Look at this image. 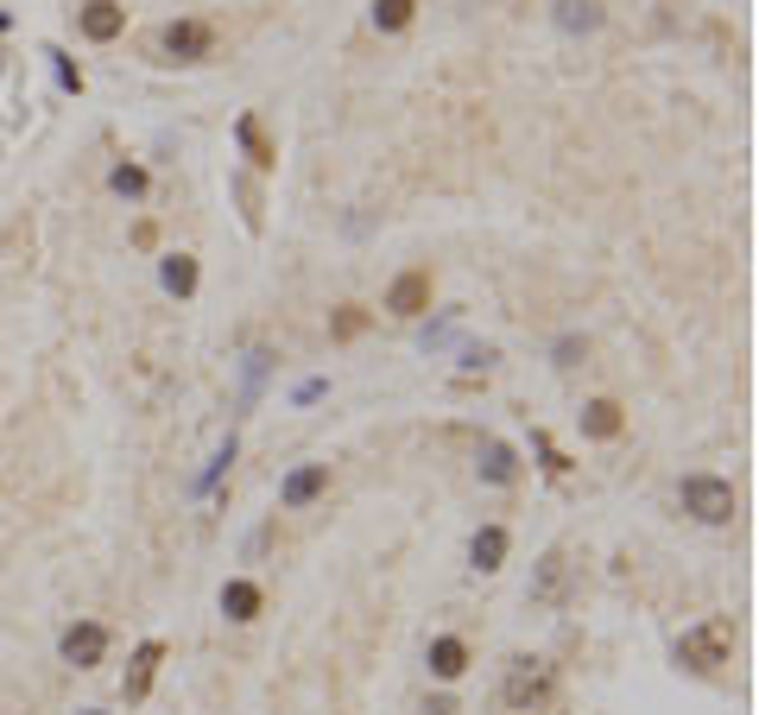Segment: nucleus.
I'll return each instance as SVG.
<instances>
[{
    "mask_svg": "<svg viewBox=\"0 0 759 715\" xmlns=\"http://www.w3.org/2000/svg\"><path fill=\"white\" fill-rule=\"evenodd\" d=\"M323 487H329V462H304V469H292L278 482V507H310Z\"/></svg>",
    "mask_w": 759,
    "mask_h": 715,
    "instance_id": "nucleus-6",
    "label": "nucleus"
},
{
    "mask_svg": "<svg viewBox=\"0 0 759 715\" xmlns=\"http://www.w3.org/2000/svg\"><path fill=\"white\" fill-rule=\"evenodd\" d=\"M425 715H455V703H450V696H430V703H425Z\"/></svg>",
    "mask_w": 759,
    "mask_h": 715,
    "instance_id": "nucleus-22",
    "label": "nucleus"
},
{
    "mask_svg": "<svg viewBox=\"0 0 759 715\" xmlns=\"http://www.w3.org/2000/svg\"><path fill=\"white\" fill-rule=\"evenodd\" d=\"M551 684H557V671L544 659H519L513 671H506V684H501V696H506V710H538L544 696H551Z\"/></svg>",
    "mask_w": 759,
    "mask_h": 715,
    "instance_id": "nucleus-3",
    "label": "nucleus"
},
{
    "mask_svg": "<svg viewBox=\"0 0 759 715\" xmlns=\"http://www.w3.org/2000/svg\"><path fill=\"white\" fill-rule=\"evenodd\" d=\"M114 190H121V197H140V190H146V172H140V165H121V172H114Z\"/></svg>",
    "mask_w": 759,
    "mask_h": 715,
    "instance_id": "nucleus-20",
    "label": "nucleus"
},
{
    "mask_svg": "<svg viewBox=\"0 0 759 715\" xmlns=\"http://www.w3.org/2000/svg\"><path fill=\"white\" fill-rule=\"evenodd\" d=\"M582 431L588 437H620V406H614V399H588V406H582Z\"/></svg>",
    "mask_w": 759,
    "mask_h": 715,
    "instance_id": "nucleus-15",
    "label": "nucleus"
},
{
    "mask_svg": "<svg viewBox=\"0 0 759 715\" xmlns=\"http://www.w3.org/2000/svg\"><path fill=\"white\" fill-rule=\"evenodd\" d=\"M101 652H108V627L101 620H76L64 634V664H76V671H96Z\"/></svg>",
    "mask_w": 759,
    "mask_h": 715,
    "instance_id": "nucleus-5",
    "label": "nucleus"
},
{
    "mask_svg": "<svg viewBox=\"0 0 759 715\" xmlns=\"http://www.w3.org/2000/svg\"><path fill=\"white\" fill-rule=\"evenodd\" d=\"M734 652V620L728 614H708L703 627H690V634L678 639V664H690V671H722Z\"/></svg>",
    "mask_w": 759,
    "mask_h": 715,
    "instance_id": "nucleus-1",
    "label": "nucleus"
},
{
    "mask_svg": "<svg viewBox=\"0 0 759 715\" xmlns=\"http://www.w3.org/2000/svg\"><path fill=\"white\" fill-rule=\"evenodd\" d=\"M82 715H101V710H82Z\"/></svg>",
    "mask_w": 759,
    "mask_h": 715,
    "instance_id": "nucleus-23",
    "label": "nucleus"
},
{
    "mask_svg": "<svg viewBox=\"0 0 759 715\" xmlns=\"http://www.w3.org/2000/svg\"><path fill=\"white\" fill-rule=\"evenodd\" d=\"M386 310H393V317H418V310H430V273H418V266L399 273L393 292H386Z\"/></svg>",
    "mask_w": 759,
    "mask_h": 715,
    "instance_id": "nucleus-7",
    "label": "nucleus"
},
{
    "mask_svg": "<svg viewBox=\"0 0 759 715\" xmlns=\"http://www.w3.org/2000/svg\"><path fill=\"white\" fill-rule=\"evenodd\" d=\"M361 323H367V317H361V310H342V317H336V336H342V342H349V336H361Z\"/></svg>",
    "mask_w": 759,
    "mask_h": 715,
    "instance_id": "nucleus-21",
    "label": "nucleus"
},
{
    "mask_svg": "<svg viewBox=\"0 0 759 715\" xmlns=\"http://www.w3.org/2000/svg\"><path fill=\"white\" fill-rule=\"evenodd\" d=\"M683 513L703 526H728L734 519V487L722 475H683Z\"/></svg>",
    "mask_w": 759,
    "mask_h": 715,
    "instance_id": "nucleus-2",
    "label": "nucleus"
},
{
    "mask_svg": "<svg viewBox=\"0 0 759 715\" xmlns=\"http://www.w3.org/2000/svg\"><path fill=\"white\" fill-rule=\"evenodd\" d=\"M430 671H437V678H462V671H469V646L455 634L430 639Z\"/></svg>",
    "mask_w": 759,
    "mask_h": 715,
    "instance_id": "nucleus-12",
    "label": "nucleus"
},
{
    "mask_svg": "<svg viewBox=\"0 0 759 715\" xmlns=\"http://www.w3.org/2000/svg\"><path fill=\"white\" fill-rule=\"evenodd\" d=\"M158 273H165V292H177V298H190V292H197V260H190V254H165Z\"/></svg>",
    "mask_w": 759,
    "mask_h": 715,
    "instance_id": "nucleus-16",
    "label": "nucleus"
},
{
    "mask_svg": "<svg viewBox=\"0 0 759 715\" xmlns=\"http://www.w3.org/2000/svg\"><path fill=\"white\" fill-rule=\"evenodd\" d=\"M563 583H570V558H563V551H544L538 583H531V602H563Z\"/></svg>",
    "mask_w": 759,
    "mask_h": 715,
    "instance_id": "nucleus-9",
    "label": "nucleus"
},
{
    "mask_svg": "<svg viewBox=\"0 0 759 715\" xmlns=\"http://www.w3.org/2000/svg\"><path fill=\"white\" fill-rule=\"evenodd\" d=\"M411 7H418V0H374V26L380 32H405L411 26Z\"/></svg>",
    "mask_w": 759,
    "mask_h": 715,
    "instance_id": "nucleus-18",
    "label": "nucleus"
},
{
    "mask_svg": "<svg viewBox=\"0 0 759 715\" xmlns=\"http://www.w3.org/2000/svg\"><path fill=\"white\" fill-rule=\"evenodd\" d=\"M121 26H127V13L114 7V0H89V7H82V32L101 38V45H108V38H121Z\"/></svg>",
    "mask_w": 759,
    "mask_h": 715,
    "instance_id": "nucleus-10",
    "label": "nucleus"
},
{
    "mask_svg": "<svg viewBox=\"0 0 759 715\" xmlns=\"http://www.w3.org/2000/svg\"><path fill=\"white\" fill-rule=\"evenodd\" d=\"M519 475V462H513V450L506 443H481V482H494V487H506Z\"/></svg>",
    "mask_w": 759,
    "mask_h": 715,
    "instance_id": "nucleus-13",
    "label": "nucleus"
},
{
    "mask_svg": "<svg viewBox=\"0 0 759 715\" xmlns=\"http://www.w3.org/2000/svg\"><path fill=\"white\" fill-rule=\"evenodd\" d=\"M222 614L228 620H253V614H260V588L253 583H228L222 588Z\"/></svg>",
    "mask_w": 759,
    "mask_h": 715,
    "instance_id": "nucleus-17",
    "label": "nucleus"
},
{
    "mask_svg": "<svg viewBox=\"0 0 759 715\" xmlns=\"http://www.w3.org/2000/svg\"><path fill=\"white\" fill-rule=\"evenodd\" d=\"M209 45H216V32L202 26V20H172V26L158 32V52L172 57V64H197V57H209Z\"/></svg>",
    "mask_w": 759,
    "mask_h": 715,
    "instance_id": "nucleus-4",
    "label": "nucleus"
},
{
    "mask_svg": "<svg viewBox=\"0 0 759 715\" xmlns=\"http://www.w3.org/2000/svg\"><path fill=\"white\" fill-rule=\"evenodd\" d=\"M158 664H165V646H158V639H146V646L133 652V664H127V684H121L127 703H146V690H152V678H158Z\"/></svg>",
    "mask_w": 759,
    "mask_h": 715,
    "instance_id": "nucleus-8",
    "label": "nucleus"
},
{
    "mask_svg": "<svg viewBox=\"0 0 759 715\" xmlns=\"http://www.w3.org/2000/svg\"><path fill=\"white\" fill-rule=\"evenodd\" d=\"M501 558H506V532L501 526H481V532L469 538V563L487 576V570H501Z\"/></svg>",
    "mask_w": 759,
    "mask_h": 715,
    "instance_id": "nucleus-11",
    "label": "nucleus"
},
{
    "mask_svg": "<svg viewBox=\"0 0 759 715\" xmlns=\"http://www.w3.org/2000/svg\"><path fill=\"white\" fill-rule=\"evenodd\" d=\"M557 26L563 32H595L602 26V7H595V0H557Z\"/></svg>",
    "mask_w": 759,
    "mask_h": 715,
    "instance_id": "nucleus-14",
    "label": "nucleus"
},
{
    "mask_svg": "<svg viewBox=\"0 0 759 715\" xmlns=\"http://www.w3.org/2000/svg\"><path fill=\"white\" fill-rule=\"evenodd\" d=\"M241 146H248V158L253 165H260V172H266V165H273V146H266V133H260V121H253V114H241Z\"/></svg>",
    "mask_w": 759,
    "mask_h": 715,
    "instance_id": "nucleus-19",
    "label": "nucleus"
}]
</instances>
